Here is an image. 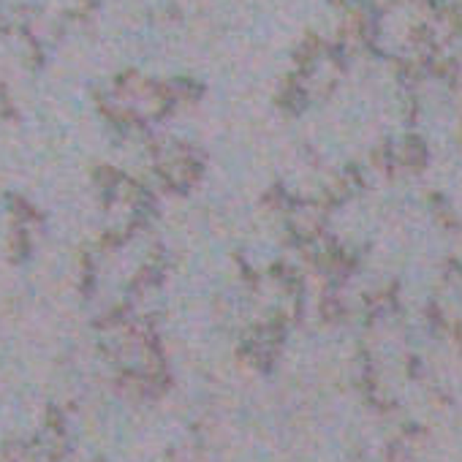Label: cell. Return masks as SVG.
Masks as SVG:
<instances>
[{
    "label": "cell",
    "mask_w": 462,
    "mask_h": 462,
    "mask_svg": "<svg viewBox=\"0 0 462 462\" xmlns=\"http://www.w3.org/2000/svg\"><path fill=\"white\" fill-rule=\"evenodd\" d=\"M204 155L191 145H163L155 153V174L158 180L174 191V193H188L204 180Z\"/></svg>",
    "instance_id": "6da1fadb"
},
{
    "label": "cell",
    "mask_w": 462,
    "mask_h": 462,
    "mask_svg": "<svg viewBox=\"0 0 462 462\" xmlns=\"http://www.w3.org/2000/svg\"><path fill=\"white\" fill-rule=\"evenodd\" d=\"M394 163H397V171H422L427 163H430V147L422 136L411 134V136H402L397 145H394Z\"/></svg>",
    "instance_id": "7a4b0ae2"
}]
</instances>
